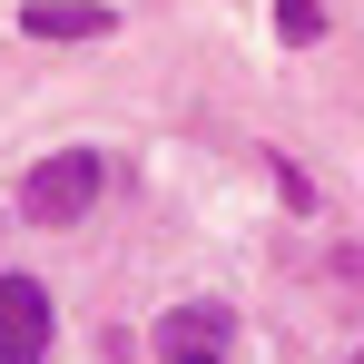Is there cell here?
Masks as SVG:
<instances>
[{
    "mask_svg": "<svg viewBox=\"0 0 364 364\" xmlns=\"http://www.w3.org/2000/svg\"><path fill=\"white\" fill-rule=\"evenodd\" d=\"M99 197H109V158H99V148H60V158H40V168H20V197H10V207H20L30 227H79Z\"/></svg>",
    "mask_w": 364,
    "mask_h": 364,
    "instance_id": "cell-1",
    "label": "cell"
},
{
    "mask_svg": "<svg viewBox=\"0 0 364 364\" xmlns=\"http://www.w3.org/2000/svg\"><path fill=\"white\" fill-rule=\"evenodd\" d=\"M50 355V286L40 276H0V364Z\"/></svg>",
    "mask_w": 364,
    "mask_h": 364,
    "instance_id": "cell-2",
    "label": "cell"
},
{
    "mask_svg": "<svg viewBox=\"0 0 364 364\" xmlns=\"http://www.w3.org/2000/svg\"><path fill=\"white\" fill-rule=\"evenodd\" d=\"M227 335H237V315H227V305H168V315H158V355H168V364L227 355Z\"/></svg>",
    "mask_w": 364,
    "mask_h": 364,
    "instance_id": "cell-3",
    "label": "cell"
},
{
    "mask_svg": "<svg viewBox=\"0 0 364 364\" xmlns=\"http://www.w3.org/2000/svg\"><path fill=\"white\" fill-rule=\"evenodd\" d=\"M20 30L30 40H109V0H20Z\"/></svg>",
    "mask_w": 364,
    "mask_h": 364,
    "instance_id": "cell-4",
    "label": "cell"
},
{
    "mask_svg": "<svg viewBox=\"0 0 364 364\" xmlns=\"http://www.w3.org/2000/svg\"><path fill=\"white\" fill-rule=\"evenodd\" d=\"M276 30H286L296 50H315V40H325V0H276Z\"/></svg>",
    "mask_w": 364,
    "mask_h": 364,
    "instance_id": "cell-5",
    "label": "cell"
},
{
    "mask_svg": "<svg viewBox=\"0 0 364 364\" xmlns=\"http://www.w3.org/2000/svg\"><path fill=\"white\" fill-rule=\"evenodd\" d=\"M197 364H227V355H197Z\"/></svg>",
    "mask_w": 364,
    "mask_h": 364,
    "instance_id": "cell-6",
    "label": "cell"
},
{
    "mask_svg": "<svg viewBox=\"0 0 364 364\" xmlns=\"http://www.w3.org/2000/svg\"><path fill=\"white\" fill-rule=\"evenodd\" d=\"M345 364H364V345H355V355H345Z\"/></svg>",
    "mask_w": 364,
    "mask_h": 364,
    "instance_id": "cell-7",
    "label": "cell"
}]
</instances>
